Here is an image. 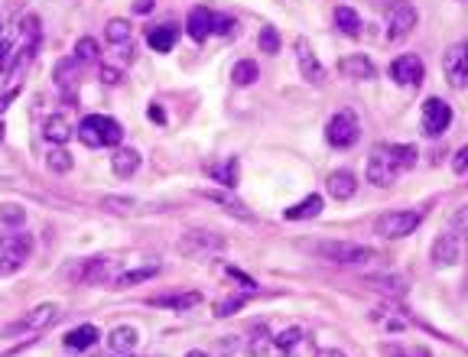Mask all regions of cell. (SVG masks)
I'll return each instance as SVG.
<instances>
[{"mask_svg": "<svg viewBox=\"0 0 468 357\" xmlns=\"http://www.w3.org/2000/svg\"><path fill=\"white\" fill-rule=\"evenodd\" d=\"M241 309H244V295H228V299L215 305V318H228L234 312H241Z\"/></svg>", "mask_w": 468, "mask_h": 357, "instance_id": "obj_39", "label": "cell"}, {"mask_svg": "<svg viewBox=\"0 0 468 357\" xmlns=\"http://www.w3.org/2000/svg\"><path fill=\"white\" fill-rule=\"evenodd\" d=\"M234 30H237V20H234V17H218V13H215L212 33H224V36H228V33H234Z\"/></svg>", "mask_w": 468, "mask_h": 357, "instance_id": "obj_40", "label": "cell"}, {"mask_svg": "<svg viewBox=\"0 0 468 357\" xmlns=\"http://www.w3.org/2000/svg\"><path fill=\"white\" fill-rule=\"evenodd\" d=\"M257 46H260V53H267V55H277L280 53V33H277V26H260V33H257Z\"/></svg>", "mask_w": 468, "mask_h": 357, "instance_id": "obj_35", "label": "cell"}, {"mask_svg": "<svg viewBox=\"0 0 468 357\" xmlns=\"http://www.w3.org/2000/svg\"><path fill=\"white\" fill-rule=\"evenodd\" d=\"M361 283L371 286V289H381V293H394V295L406 293L404 280H397V276H368V280H361Z\"/></svg>", "mask_w": 468, "mask_h": 357, "instance_id": "obj_34", "label": "cell"}, {"mask_svg": "<svg viewBox=\"0 0 468 357\" xmlns=\"http://www.w3.org/2000/svg\"><path fill=\"white\" fill-rule=\"evenodd\" d=\"M101 82L105 84H120L124 82V75H120V68H114V65H101Z\"/></svg>", "mask_w": 468, "mask_h": 357, "instance_id": "obj_43", "label": "cell"}, {"mask_svg": "<svg viewBox=\"0 0 468 357\" xmlns=\"http://www.w3.org/2000/svg\"><path fill=\"white\" fill-rule=\"evenodd\" d=\"M140 335L134 325H117L111 335H107V347L114 351V354H130L134 347H137Z\"/></svg>", "mask_w": 468, "mask_h": 357, "instance_id": "obj_24", "label": "cell"}, {"mask_svg": "<svg viewBox=\"0 0 468 357\" xmlns=\"http://www.w3.org/2000/svg\"><path fill=\"white\" fill-rule=\"evenodd\" d=\"M257 75H260V68H257L254 59H241V62H234V68H231V82L247 88V84L257 82Z\"/></svg>", "mask_w": 468, "mask_h": 357, "instance_id": "obj_28", "label": "cell"}, {"mask_svg": "<svg viewBox=\"0 0 468 357\" xmlns=\"http://www.w3.org/2000/svg\"><path fill=\"white\" fill-rule=\"evenodd\" d=\"M416 23H420V13H416L413 3L410 0H394L390 10H387V39L390 42L406 39L416 30Z\"/></svg>", "mask_w": 468, "mask_h": 357, "instance_id": "obj_7", "label": "cell"}, {"mask_svg": "<svg viewBox=\"0 0 468 357\" xmlns=\"http://www.w3.org/2000/svg\"><path fill=\"white\" fill-rule=\"evenodd\" d=\"M319 357H345L339 351V347H325V351H319Z\"/></svg>", "mask_w": 468, "mask_h": 357, "instance_id": "obj_51", "label": "cell"}, {"mask_svg": "<svg viewBox=\"0 0 468 357\" xmlns=\"http://www.w3.org/2000/svg\"><path fill=\"white\" fill-rule=\"evenodd\" d=\"M416 159H420V149L410 147V143H377L371 149V159H368V182L377 185V189H387V185H394L397 176L406 172V169L416 166Z\"/></svg>", "mask_w": 468, "mask_h": 357, "instance_id": "obj_1", "label": "cell"}, {"mask_svg": "<svg viewBox=\"0 0 468 357\" xmlns=\"http://www.w3.org/2000/svg\"><path fill=\"white\" fill-rule=\"evenodd\" d=\"M147 117H150V120H153V124H166V111H163L160 104H150Z\"/></svg>", "mask_w": 468, "mask_h": 357, "instance_id": "obj_47", "label": "cell"}, {"mask_svg": "<svg viewBox=\"0 0 468 357\" xmlns=\"http://www.w3.org/2000/svg\"><path fill=\"white\" fill-rule=\"evenodd\" d=\"M105 208H111V211H130V208H134V199H117V195H107Z\"/></svg>", "mask_w": 468, "mask_h": 357, "instance_id": "obj_42", "label": "cell"}, {"mask_svg": "<svg viewBox=\"0 0 468 357\" xmlns=\"http://www.w3.org/2000/svg\"><path fill=\"white\" fill-rule=\"evenodd\" d=\"M339 72L354 78V82H371L374 75H377V68H374V62L368 55H348V59L339 62Z\"/></svg>", "mask_w": 468, "mask_h": 357, "instance_id": "obj_19", "label": "cell"}, {"mask_svg": "<svg viewBox=\"0 0 468 357\" xmlns=\"http://www.w3.org/2000/svg\"><path fill=\"white\" fill-rule=\"evenodd\" d=\"M98 55H101V49H98V39H91V36H82V39L75 42V62H95Z\"/></svg>", "mask_w": 468, "mask_h": 357, "instance_id": "obj_36", "label": "cell"}, {"mask_svg": "<svg viewBox=\"0 0 468 357\" xmlns=\"http://www.w3.org/2000/svg\"><path fill=\"white\" fill-rule=\"evenodd\" d=\"M325 189H329L332 199L348 201L351 195H354V189H358V178H354V172H351V169H335V172L325 178Z\"/></svg>", "mask_w": 468, "mask_h": 357, "instance_id": "obj_17", "label": "cell"}, {"mask_svg": "<svg viewBox=\"0 0 468 357\" xmlns=\"http://www.w3.org/2000/svg\"><path fill=\"white\" fill-rule=\"evenodd\" d=\"M205 201H212V205H218L222 211H228V214H234V218H241V221H254V211L247 208L241 199H234V195H228V192H199Z\"/></svg>", "mask_w": 468, "mask_h": 357, "instance_id": "obj_15", "label": "cell"}, {"mask_svg": "<svg viewBox=\"0 0 468 357\" xmlns=\"http://www.w3.org/2000/svg\"><path fill=\"white\" fill-rule=\"evenodd\" d=\"M465 218H468V208H458L456 221H452V234H462V231H465Z\"/></svg>", "mask_w": 468, "mask_h": 357, "instance_id": "obj_48", "label": "cell"}, {"mask_svg": "<svg viewBox=\"0 0 468 357\" xmlns=\"http://www.w3.org/2000/svg\"><path fill=\"white\" fill-rule=\"evenodd\" d=\"M72 124H69V117L65 114H53V117H46V124H43V137L53 143V147H65L69 140H72Z\"/></svg>", "mask_w": 468, "mask_h": 357, "instance_id": "obj_20", "label": "cell"}, {"mask_svg": "<svg viewBox=\"0 0 468 357\" xmlns=\"http://www.w3.org/2000/svg\"><path fill=\"white\" fill-rule=\"evenodd\" d=\"M78 68H82V65L75 62V59H62V62L55 65V84H59L62 91H72L75 78H78Z\"/></svg>", "mask_w": 468, "mask_h": 357, "instance_id": "obj_30", "label": "cell"}, {"mask_svg": "<svg viewBox=\"0 0 468 357\" xmlns=\"http://www.w3.org/2000/svg\"><path fill=\"white\" fill-rule=\"evenodd\" d=\"M303 328H296V325H289V328H283V331H280L277 338H273V345L280 347V351H283V354H293V351H296L299 345H303Z\"/></svg>", "mask_w": 468, "mask_h": 357, "instance_id": "obj_31", "label": "cell"}, {"mask_svg": "<svg viewBox=\"0 0 468 357\" xmlns=\"http://www.w3.org/2000/svg\"><path fill=\"white\" fill-rule=\"evenodd\" d=\"M153 10V0H137L134 3V13H150Z\"/></svg>", "mask_w": 468, "mask_h": 357, "instance_id": "obj_49", "label": "cell"}, {"mask_svg": "<svg viewBox=\"0 0 468 357\" xmlns=\"http://www.w3.org/2000/svg\"><path fill=\"white\" fill-rule=\"evenodd\" d=\"M111 169H114V176L130 178L140 169V153L134 147H117V153L111 156Z\"/></svg>", "mask_w": 468, "mask_h": 357, "instance_id": "obj_23", "label": "cell"}, {"mask_svg": "<svg viewBox=\"0 0 468 357\" xmlns=\"http://www.w3.org/2000/svg\"><path fill=\"white\" fill-rule=\"evenodd\" d=\"M452 127V107L442 98H426L423 101V134L426 137H442Z\"/></svg>", "mask_w": 468, "mask_h": 357, "instance_id": "obj_9", "label": "cell"}, {"mask_svg": "<svg viewBox=\"0 0 468 357\" xmlns=\"http://www.w3.org/2000/svg\"><path fill=\"white\" fill-rule=\"evenodd\" d=\"M264 347H267V328L260 325V331H257V338L251 341V357H260L264 354Z\"/></svg>", "mask_w": 468, "mask_h": 357, "instance_id": "obj_44", "label": "cell"}, {"mask_svg": "<svg viewBox=\"0 0 468 357\" xmlns=\"http://www.w3.org/2000/svg\"><path fill=\"white\" fill-rule=\"evenodd\" d=\"M114 273H117L114 260H105V257H91V260L78 263V266L69 270L72 283H78V286H105L114 280Z\"/></svg>", "mask_w": 468, "mask_h": 357, "instance_id": "obj_8", "label": "cell"}, {"mask_svg": "<svg viewBox=\"0 0 468 357\" xmlns=\"http://www.w3.org/2000/svg\"><path fill=\"white\" fill-rule=\"evenodd\" d=\"M0 224L20 228V224H26V211H23L20 205H0Z\"/></svg>", "mask_w": 468, "mask_h": 357, "instance_id": "obj_38", "label": "cell"}, {"mask_svg": "<svg viewBox=\"0 0 468 357\" xmlns=\"http://www.w3.org/2000/svg\"><path fill=\"white\" fill-rule=\"evenodd\" d=\"M423 75H426V65L420 55H400L390 62V78L397 84H404V88H416V84H423Z\"/></svg>", "mask_w": 468, "mask_h": 357, "instance_id": "obj_12", "label": "cell"}, {"mask_svg": "<svg viewBox=\"0 0 468 357\" xmlns=\"http://www.w3.org/2000/svg\"><path fill=\"white\" fill-rule=\"evenodd\" d=\"M53 322H59V305H55V302H43V305H36L33 312H26V315H23L20 328L43 331V328H49Z\"/></svg>", "mask_w": 468, "mask_h": 357, "instance_id": "obj_18", "label": "cell"}, {"mask_svg": "<svg viewBox=\"0 0 468 357\" xmlns=\"http://www.w3.org/2000/svg\"><path fill=\"white\" fill-rule=\"evenodd\" d=\"M335 26L348 36H358L361 33V17L351 10V7H335Z\"/></svg>", "mask_w": 468, "mask_h": 357, "instance_id": "obj_29", "label": "cell"}, {"mask_svg": "<svg viewBox=\"0 0 468 357\" xmlns=\"http://www.w3.org/2000/svg\"><path fill=\"white\" fill-rule=\"evenodd\" d=\"M452 169H456L458 176H465V169H468V147L456 149V159H452Z\"/></svg>", "mask_w": 468, "mask_h": 357, "instance_id": "obj_45", "label": "cell"}, {"mask_svg": "<svg viewBox=\"0 0 468 357\" xmlns=\"http://www.w3.org/2000/svg\"><path fill=\"white\" fill-rule=\"evenodd\" d=\"M105 39L114 42V46H120V42H130V20H124V17H114V20H107Z\"/></svg>", "mask_w": 468, "mask_h": 357, "instance_id": "obj_32", "label": "cell"}, {"mask_svg": "<svg viewBox=\"0 0 468 357\" xmlns=\"http://www.w3.org/2000/svg\"><path fill=\"white\" fill-rule=\"evenodd\" d=\"M176 39H179V26L176 23H160V26H153L147 33V42L153 53H170L172 46H176Z\"/></svg>", "mask_w": 468, "mask_h": 357, "instance_id": "obj_22", "label": "cell"}, {"mask_svg": "<svg viewBox=\"0 0 468 357\" xmlns=\"http://www.w3.org/2000/svg\"><path fill=\"white\" fill-rule=\"evenodd\" d=\"M205 172H208L212 178H218L224 189H234V185H237V159L234 156L224 159L222 166H205Z\"/></svg>", "mask_w": 468, "mask_h": 357, "instance_id": "obj_27", "label": "cell"}, {"mask_svg": "<svg viewBox=\"0 0 468 357\" xmlns=\"http://www.w3.org/2000/svg\"><path fill=\"white\" fill-rule=\"evenodd\" d=\"M296 59H299V72L306 78L309 84H322L325 82V68H322L319 55L312 53V46H309L306 36H299L296 39Z\"/></svg>", "mask_w": 468, "mask_h": 357, "instance_id": "obj_13", "label": "cell"}, {"mask_svg": "<svg viewBox=\"0 0 468 357\" xmlns=\"http://www.w3.org/2000/svg\"><path fill=\"white\" fill-rule=\"evenodd\" d=\"M150 305H156V309H172V312H189V309H195V305H202V293L156 295V299H150Z\"/></svg>", "mask_w": 468, "mask_h": 357, "instance_id": "obj_21", "label": "cell"}, {"mask_svg": "<svg viewBox=\"0 0 468 357\" xmlns=\"http://www.w3.org/2000/svg\"><path fill=\"white\" fill-rule=\"evenodd\" d=\"M316 214H322V195H316V192L306 195L299 205H293V208L283 211V218L287 221H309V218H316Z\"/></svg>", "mask_w": 468, "mask_h": 357, "instance_id": "obj_25", "label": "cell"}, {"mask_svg": "<svg viewBox=\"0 0 468 357\" xmlns=\"http://www.w3.org/2000/svg\"><path fill=\"white\" fill-rule=\"evenodd\" d=\"M33 257V237L30 234H3L0 237V276H10L26 266Z\"/></svg>", "mask_w": 468, "mask_h": 357, "instance_id": "obj_4", "label": "cell"}, {"mask_svg": "<svg viewBox=\"0 0 468 357\" xmlns=\"http://www.w3.org/2000/svg\"><path fill=\"white\" fill-rule=\"evenodd\" d=\"M10 53H13L10 39H7V36L0 33V68H3V65H7V62H10Z\"/></svg>", "mask_w": 468, "mask_h": 357, "instance_id": "obj_46", "label": "cell"}, {"mask_svg": "<svg viewBox=\"0 0 468 357\" xmlns=\"http://www.w3.org/2000/svg\"><path fill=\"white\" fill-rule=\"evenodd\" d=\"M312 250L319 253L322 260L329 263H341V266H354V263H371L377 253L364 244H354V241H322L316 244Z\"/></svg>", "mask_w": 468, "mask_h": 357, "instance_id": "obj_3", "label": "cell"}, {"mask_svg": "<svg viewBox=\"0 0 468 357\" xmlns=\"http://www.w3.org/2000/svg\"><path fill=\"white\" fill-rule=\"evenodd\" d=\"M3 134H7V130H3V120H0V143H3Z\"/></svg>", "mask_w": 468, "mask_h": 357, "instance_id": "obj_53", "label": "cell"}, {"mask_svg": "<svg viewBox=\"0 0 468 357\" xmlns=\"http://www.w3.org/2000/svg\"><path fill=\"white\" fill-rule=\"evenodd\" d=\"M212 26H215V13L208 7H192L189 10V20H186V33H189L195 42H205L212 36Z\"/></svg>", "mask_w": 468, "mask_h": 357, "instance_id": "obj_16", "label": "cell"}, {"mask_svg": "<svg viewBox=\"0 0 468 357\" xmlns=\"http://www.w3.org/2000/svg\"><path fill=\"white\" fill-rule=\"evenodd\" d=\"M46 166H49V172H59V176H62V172H69V169L75 166V159L65 147H53L49 156H46Z\"/></svg>", "mask_w": 468, "mask_h": 357, "instance_id": "obj_33", "label": "cell"}, {"mask_svg": "<svg viewBox=\"0 0 468 357\" xmlns=\"http://www.w3.org/2000/svg\"><path fill=\"white\" fill-rule=\"evenodd\" d=\"M160 273V266H140V270H127V273L117 276V286H137L143 280H153V276Z\"/></svg>", "mask_w": 468, "mask_h": 357, "instance_id": "obj_37", "label": "cell"}, {"mask_svg": "<svg viewBox=\"0 0 468 357\" xmlns=\"http://www.w3.org/2000/svg\"><path fill=\"white\" fill-rule=\"evenodd\" d=\"M420 224H423V211H384L381 218L374 221V234L384 241H397V237L413 234Z\"/></svg>", "mask_w": 468, "mask_h": 357, "instance_id": "obj_5", "label": "cell"}, {"mask_svg": "<svg viewBox=\"0 0 468 357\" xmlns=\"http://www.w3.org/2000/svg\"><path fill=\"white\" fill-rule=\"evenodd\" d=\"M458 257H462V244H458V234H439L433 241V266H456Z\"/></svg>", "mask_w": 468, "mask_h": 357, "instance_id": "obj_14", "label": "cell"}, {"mask_svg": "<svg viewBox=\"0 0 468 357\" xmlns=\"http://www.w3.org/2000/svg\"><path fill=\"white\" fill-rule=\"evenodd\" d=\"M78 140L85 147L98 149V147H120L124 140V127L120 120L114 117H105V114H88L82 124H78Z\"/></svg>", "mask_w": 468, "mask_h": 357, "instance_id": "obj_2", "label": "cell"}, {"mask_svg": "<svg viewBox=\"0 0 468 357\" xmlns=\"http://www.w3.org/2000/svg\"><path fill=\"white\" fill-rule=\"evenodd\" d=\"M442 72H446L449 84H452L456 91L468 88V49L462 42H456V46L446 49V55H442Z\"/></svg>", "mask_w": 468, "mask_h": 357, "instance_id": "obj_10", "label": "cell"}, {"mask_svg": "<svg viewBox=\"0 0 468 357\" xmlns=\"http://www.w3.org/2000/svg\"><path fill=\"white\" fill-rule=\"evenodd\" d=\"M13 95H17V91H10V95H3V98H0V114H3V111H7V107H10Z\"/></svg>", "mask_w": 468, "mask_h": 357, "instance_id": "obj_50", "label": "cell"}, {"mask_svg": "<svg viewBox=\"0 0 468 357\" xmlns=\"http://www.w3.org/2000/svg\"><path fill=\"white\" fill-rule=\"evenodd\" d=\"M228 276H231V280H237V283L244 286L247 293H257V289H260V286H257L254 280H251V276H244V273H241V270H234V266H228Z\"/></svg>", "mask_w": 468, "mask_h": 357, "instance_id": "obj_41", "label": "cell"}, {"mask_svg": "<svg viewBox=\"0 0 468 357\" xmlns=\"http://www.w3.org/2000/svg\"><path fill=\"white\" fill-rule=\"evenodd\" d=\"M186 357H208V354H205V351H189Z\"/></svg>", "mask_w": 468, "mask_h": 357, "instance_id": "obj_52", "label": "cell"}, {"mask_svg": "<svg viewBox=\"0 0 468 357\" xmlns=\"http://www.w3.org/2000/svg\"><path fill=\"white\" fill-rule=\"evenodd\" d=\"M98 341V328L95 325H78L72 328L69 335H65V347L69 351H85V347H91Z\"/></svg>", "mask_w": 468, "mask_h": 357, "instance_id": "obj_26", "label": "cell"}, {"mask_svg": "<svg viewBox=\"0 0 468 357\" xmlns=\"http://www.w3.org/2000/svg\"><path fill=\"white\" fill-rule=\"evenodd\" d=\"M176 247H179L182 257H205V253H212V250H222L224 237L208 234V231H186Z\"/></svg>", "mask_w": 468, "mask_h": 357, "instance_id": "obj_11", "label": "cell"}, {"mask_svg": "<svg viewBox=\"0 0 468 357\" xmlns=\"http://www.w3.org/2000/svg\"><path fill=\"white\" fill-rule=\"evenodd\" d=\"M358 137H361V124H358L354 111H339V114L329 117V124H325V140H329V147L348 149V147L358 143Z\"/></svg>", "mask_w": 468, "mask_h": 357, "instance_id": "obj_6", "label": "cell"}]
</instances>
